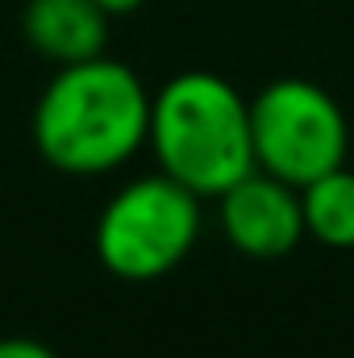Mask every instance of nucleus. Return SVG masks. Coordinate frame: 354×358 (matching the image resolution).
I'll use <instances>...</instances> for the list:
<instances>
[{
  "mask_svg": "<svg viewBox=\"0 0 354 358\" xmlns=\"http://www.w3.org/2000/svg\"><path fill=\"white\" fill-rule=\"evenodd\" d=\"M0 358H59L46 342L34 338H0Z\"/></svg>",
  "mask_w": 354,
  "mask_h": 358,
  "instance_id": "6e6552de",
  "label": "nucleus"
},
{
  "mask_svg": "<svg viewBox=\"0 0 354 358\" xmlns=\"http://www.w3.org/2000/svg\"><path fill=\"white\" fill-rule=\"evenodd\" d=\"M200 234V196L171 176L129 179L96 221L100 267L129 283H150L176 271Z\"/></svg>",
  "mask_w": 354,
  "mask_h": 358,
  "instance_id": "7ed1b4c3",
  "label": "nucleus"
},
{
  "mask_svg": "<svg viewBox=\"0 0 354 358\" xmlns=\"http://www.w3.org/2000/svg\"><path fill=\"white\" fill-rule=\"evenodd\" d=\"M21 34L42 59L67 67L104 55L108 13L96 0H25Z\"/></svg>",
  "mask_w": 354,
  "mask_h": 358,
  "instance_id": "423d86ee",
  "label": "nucleus"
},
{
  "mask_svg": "<svg viewBox=\"0 0 354 358\" xmlns=\"http://www.w3.org/2000/svg\"><path fill=\"white\" fill-rule=\"evenodd\" d=\"M300 208L309 238L334 250H354V171L346 163L309 179L300 187Z\"/></svg>",
  "mask_w": 354,
  "mask_h": 358,
  "instance_id": "0eeeda50",
  "label": "nucleus"
},
{
  "mask_svg": "<svg viewBox=\"0 0 354 358\" xmlns=\"http://www.w3.org/2000/svg\"><path fill=\"white\" fill-rule=\"evenodd\" d=\"M217 217L229 246L246 259H288L309 238L300 187L267 176L259 167L217 196Z\"/></svg>",
  "mask_w": 354,
  "mask_h": 358,
  "instance_id": "39448f33",
  "label": "nucleus"
},
{
  "mask_svg": "<svg viewBox=\"0 0 354 358\" xmlns=\"http://www.w3.org/2000/svg\"><path fill=\"white\" fill-rule=\"evenodd\" d=\"M146 125L150 92L108 55L59 67L29 121L38 155L67 176L117 171L138 155V146H146Z\"/></svg>",
  "mask_w": 354,
  "mask_h": 358,
  "instance_id": "f257e3e1",
  "label": "nucleus"
},
{
  "mask_svg": "<svg viewBox=\"0 0 354 358\" xmlns=\"http://www.w3.org/2000/svg\"><path fill=\"white\" fill-rule=\"evenodd\" d=\"M96 4H100L108 17H129V13H138L146 0H96Z\"/></svg>",
  "mask_w": 354,
  "mask_h": 358,
  "instance_id": "1a4fd4ad",
  "label": "nucleus"
},
{
  "mask_svg": "<svg viewBox=\"0 0 354 358\" xmlns=\"http://www.w3.org/2000/svg\"><path fill=\"white\" fill-rule=\"evenodd\" d=\"M146 146L163 176L217 200L255 171L250 100L213 71H183L150 96Z\"/></svg>",
  "mask_w": 354,
  "mask_h": 358,
  "instance_id": "f03ea898",
  "label": "nucleus"
},
{
  "mask_svg": "<svg viewBox=\"0 0 354 358\" xmlns=\"http://www.w3.org/2000/svg\"><path fill=\"white\" fill-rule=\"evenodd\" d=\"M250 142L259 171L304 187L346 163L351 125L342 104L321 84L283 76L250 100Z\"/></svg>",
  "mask_w": 354,
  "mask_h": 358,
  "instance_id": "20e7f679",
  "label": "nucleus"
}]
</instances>
